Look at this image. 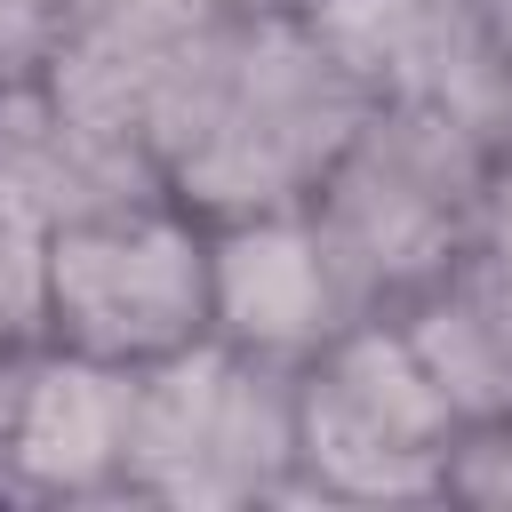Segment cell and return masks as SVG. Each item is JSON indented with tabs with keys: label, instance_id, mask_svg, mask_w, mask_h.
Listing matches in <instances>:
<instances>
[{
	"label": "cell",
	"instance_id": "obj_1",
	"mask_svg": "<svg viewBox=\"0 0 512 512\" xmlns=\"http://www.w3.org/2000/svg\"><path fill=\"white\" fill-rule=\"evenodd\" d=\"M368 88L288 0H232L152 120L160 184L216 216L304 208L368 120Z\"/></svg>",
	"mask_w": 512,
	"mask_h": 512
},
{
	"label": "cell",
	"instance_id": "obj_2",
	"mask_svg": "<svg viewBox=\"0 0 512 512\" xmlns=\"http://www.w3.org/2000/svg\"><path fill=\"white\" fill-rule=\"evenodd\" d=\"M496 152H504V128H480L464 112L368 104L360 136L304 200L360 312H400L480 240Z\"/></svg>",
	"mask_w": 512,
	"mask_h": 512
},
{
	"label": "cell",
	"instance_id": "obj_3",
	"mask_svg": "<svg viewBox=\"0 0 512 512\" xmlns=\"http://www.w3.org/2000/svg\"><path fill=\"white\" fill-rule=\"evenodd\" d=\"M128 504H168V512L304 504L296 368L248 360L224 336H200V344L136 368Z\"/></svg>",
	"mask_w": 512,
	"mask_h": 512
},
{
	"label": "cell",
	"instance_id": "obj_4",
	"mask_svg": "<svg viewBox=\"0 0 512 512\" xmlns=\"http://www.w3.org/2000/svg\"><path fill=\"white\" fill-rule=\"evenodd\" d=\"M456 400L392 312H360L296 368L304 504H448Z\"/></svg>",
	"mask_w": 512,
	"mask_h": 512
},
{
	"label": "cell",
	"instance_id": "obj_5",
	"mask_svg": "<svg viewBox=\"0 0 512 512\" xmlns=\"http://www.w3.org/2000/svg\"><path fill=\"white\" fill-rule=\"evenodd\" d=\"M208 336V216L144 192L56 224L48 240V344L152 368Z\"/></svg>",
	"mask_w": 512,
	"mask_h": 512
},
{
	"label": "cell",
	"instance_id": "obj_6",
	"mask_svg": "<svg viewBox=\"0 0 512 512\" xmlns=\"http://www.w3.org/2000/svg\"><path fill=\"white\" fill-rule=\"evenodd\" d=\"M136 368L24 344L0 360V496L8 504H128Z\"/></svg>",
	"mask_w": 512,
	"mask_h": 512
},
{
	"label": "cell",
	"instance_id": "obj_7",
	"mask_svg": "<svg viewBox=\"0 0 512 512\" xmlns=\"http://www.w3.org/2000/svg\"><path fill=\"white\" fill-rule=\"evenodd\" d=\"M352 320H360V304H352L312 208H264V216L208 224V336H224L248 360L304 368Z\"/></svg>",
	"mask_w": 512,
	"mask_h": 512
},
{
	"label": "cell",
	"instance_id": "obj_8",
	"mask_svg": "<svg viewBox=\"0 0 512 512\" xmlns=\"http://www.w3.org/2000/svg\"><path fill=\"white\" fill-rule=\"evenodd\" d=\"M376 104H440L512 136V80L472 0H288Z\"/></svg>",
	"mask_w": 512,
	"mask_h": 512
},
{
	"label": "cell",
	"instance_id": "obj_9",
	"mask_svg": "<svg viewBox=\"0 0 512 512\" xmlns=\"http://www.w3.org/2000/svg\"><path fill=\"white\" fill-rule=\"evenodd\" d=\"M224 8L232 0H80L40 88L64 112H80L88 128L152 152V120Z\"/></svg>",
	"mask_w": 512,
	"mask_h": 512
},
{
	"label": "cell",
	"instance_id": "obj_10",
	"mask_svg": "<svg viewBox=\"0 0 512 512\" xmlns=\"http://www.w3.org/2000/svg\"><path fill=\"white\" fill-rule=\"evenodd\" d=\"M424 368L440 376V392L456 400L464 424L480 416H512V240L480 224V240L392 312Z\"/></svg>",
	"mask_w": 512,
	"mask_h": 512
},
{
	"label": "cell",
	"instance_id": "obj_11",
	"mask_svg": "<svg viewBox=\"0 0 512 512\" xmlns=\"http://www.w3.org/2000/svg\"><path fill=\"white\" fill-rule=\"evenodd\" d=\"M0 184L24 192L48 224H72V216H96V208L168 192L160 168H152V152L88 128V120L64 112L40 80L0 88Z\"/></svg>",
	"mask_w": 512,
	"mask_h": 512
},
{
	"label": "cell",
	"instance_id": "obj_12",
	"mask_svg": "<svg viewBox=\"0 0 512 512\" xmlns=\"http://www.w3.org/2000/svg\"><path fill=\"white\" fill-rule=\"evenodd\" d=\"M48 240L56 224L0 184V360L48 344Z\"/></svg>",
	"mask_w": 512,
	"mask_h": 512
},
{
	"label": "cell",
	"instance_id": "obj_13",
	"mask_svg": "<svg viewBox=\"0 0 512 512\" xmlns=\"http://www.w3.org/2000/svg\"><path fill=\"white\" fill-rule=\"evenodd\" d=\"M448 504H464V512H512V416L464 424V440L448 456Z\"/></svg>",
	"mask_w": 512,
	"mask_h": 512
},
{
	"label": "cell",
	"instance_id": "obj_14",
	"mask_svg": "<svg viewBox=\"0 0 512 512\" xmlns=\"http://www.w3.org/2000/svg\"><path fill=\"white\" fill-rule=\"evenodd\" d=\"M80 0H0V88H24L64 48Z\"/></svg>",
	"mask_w": 512,
	"mask_h": 512
},
{
	"label": "cell",
	"instance_id": "obj_15",
	"mask_svg": "<svg viewBox=\"0 0 512 512\" xmlns=\"http://www.w3.org/2000/svg\"><path fill=\"white\" fill-rule=\"evenodd\" d=\"M472 8H480V32H488V48H496V64L512 80V0H472Z\"/></svg>",
	"mask_w": 512,
	"mask_h": 512
}]
</instances>
